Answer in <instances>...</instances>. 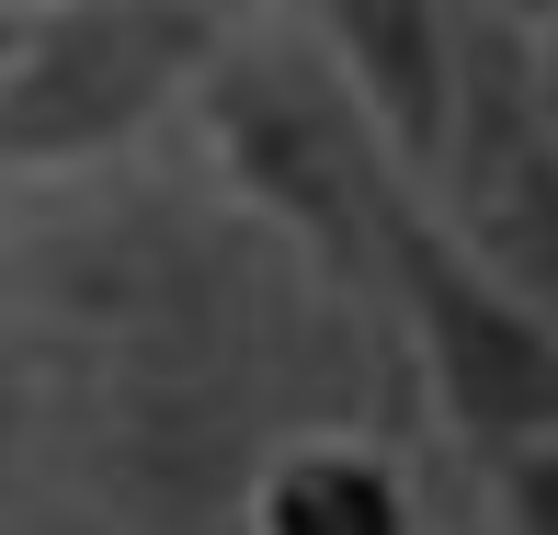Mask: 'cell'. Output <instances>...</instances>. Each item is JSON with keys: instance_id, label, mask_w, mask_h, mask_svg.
<instances>
[{"instance_id": "277c9868", "label": "cell", "mask_w": 558, "mask_h": 535, "mask_svg": "<svg viewBox=\"0 0 558 535\" xmlns=\"http://www.w3.org/2000/svg\"><path fill=\"white\" fill-rule=\"evenodd\" d=\"M308 23V46L331 58V81L365 104V125L388 137V160L411 183H434L445 104H456V0H286Z\"/></svg>"}, {"instance_id": "ba28073f", "label": "cell", "mask_w": 558, "mask_h": 535, "mask_svg": "<svg viewBox=\"0 0 558 535\" xmlns=\"http://www.w3.org/2000/svg\"><path fill=\"white\" fill-rule=\"evenodd\" d=\"M456 12H490V23H524V35H536V23H558V0H456Z\"/></svg>"}, {"instance_id": "30bf717a", "label": "cell", "mask_w": 558, "mask_h": 535, "mask_svg": "<svg viewBox=\"0 0 558 535\" xmlns=\"http://www.w3.org/2000/svg\"><path fill=\"white\" fill-rule=\"evenodd\" d=\"M0 46H12V0H0Z\"/></svg>"}, {"instance_id": "9c48e42d", "label": "cell", "mask_w": 558, "mask_h": 535, "mask_svg": "<svg viewBox=\"0 0 558 535\" xmlns=\"http://www.w3.org/2000/svg\"><path fill=\"white\" fill-rule=\"evenodd\" d=\"M206 12H228V23H251V12H286V0H206Z\"/></svg>"}, {"instance_id": "6da1fadb", "label": "cell", "mask_w": 558, "mask_h": 535, "mask_svg": "<svg viewBox=\"0 0 558 535\" xmlns=\"http://www.w3.org/2000/svg\"><path fill=\"white\" fill-rule=\"evenodd\" d=\"M194 125H206L217 171L240 206H263L342 285H376V251H388L399 206H422V183L388 160V137L365 125V104L331 81V58L308 46L296 12H251L228 23V46L194 81Z\"/></svg>"}, {"instance_id": "7a4b0ae2", "label": "cell", "mask_w": 558, "mask_h": 535, "mask_svg": "<svg viewBox=\"0 0 558 535\" xmlns=\"http://www.w3.org/2000/svg\"><path fill=\"white\" fill-rule=\"evenodd\" d=\"M228 46V12L206 0H12L0 46V171H92L171 125Z\"/></svg>"}, {"instance_id": "8992f818", "label": "cell", "mask_w": 558, "mask_h": 535, "mask_svg": "<svg viewBox=\"0 0 558 535\" xmlns=\"http://www.w3.org/2000/svg\"><path fill=\"white\" fill-rule=\"evenodd\" d=\"M478 513H490V535H558V433L478 455Z\"/></svg>"}, {"instance_id": "3957f363", "label": "cell", "mask_w": 558, "mask_h": 535, "mask_svg": "<svg viewBox=\"0 0 558 535\" xmlns=\"http://www.w3.org/2000/svg\"><path fill=\"white\" fill-rule=\"evenodd\" d=\"M376 296H388L399 342H411V376L434 399V422L468 455L558 433V319L524 308L434 206H399L388 251H376Z\"/></svg>"}, {"instance_id": "5b68a950", "label": "cell", "mask_w": 558, "mask_h": 535, "mask_svg": "<svg viewBox=\"0 0 558 535\" xmlns=\"http://www.w3.org/2000/svg\"><path fill=\"white\" fill-rule=\"evenodd\" d=\"M240 535H422L411 467L365 433H296L263 455L240 501Z\"/></svg>"}, {"instance_id": "52a82bcc", "label": "cell", "mask_w": 558, "mask_h": 535, "mask_svg": "<svg viewBox=\"0 0 558 535\" xmlns=\"http://www.w3.org/2000/svg\"><path fill=\"white\" fill-rule=\"evenodd\" d=\"M536 114H547V137H558V23H536Z\"/></svg>"}]
</instances>
